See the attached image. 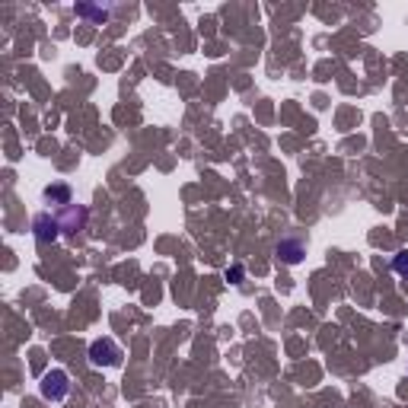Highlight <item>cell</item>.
<instances>
[{
    "instance_id": "obj_3",
    "label": "cell",
    "mask_w": 408,
    "mask_h": 408,
    "mask_svg": "<svg viewBox=\"0 0 408 408\" xmlns=\"http://www.w3.org/2000/svg\"><path fill=\"white\" fill-rule=\"evenodd\" d=\"M86 217H90V214H86L84 204H74V201H70L68 207H64V214L58 217L61 233H80V230L86 227Z\"/></svg>"
},
{
    "instance_id": "obj_1",
    "label": "cell",
    "mask_w": 408,
    "mask_h": 408,
    "mask_svg": "<svg viewBox=\"0 0 408 408\" xmlns=\"http://www.w3.org/2000/svg\"><path fill=\"white\" fill-rule=\"evenodd\" d=\"M42 399H48V402H61L64 395H68V389H70V383H68V373L64 370H52V373H45L42 377Z\"/></svg>"
},
{
    "instance_id": "obj_5",
    "label": "cell",
    "mask_w": 408,
    "mask_h": 408,
    "mask_svg": "<svg viewBox=\"0 0 408 408\" xmlns=\"http://www.w3.org/2000/svg\"><path fill=\"white\" fill-rule=\"evenodd\" d=\"M303 256H306V242L297 240V236H288V240H281V242H278V258H281V262L297 265Z\"/></svg>"
},
{
    "instance_id": "obj_2",
    "label": "cell",
    "mask_w": 408,
    "mask_h": 408,
    "mask_svg": "<svg viewBox=\"0 0 408 408\" xmlns=\"http://www.w3.org/2000/svg\"><path fill=\"white\" fill-rule=\"evenodd\" d=\"M90 361L96 363V367H115V363H121V351L115 341L102 338V341H93L90 345Z\"/></svg>"
},
{
    "instance_id": "obj_4",
    "label": "cell",
    "mask_w": 408,
    "mask_h": 408,
    "mask_svg": "<svg viewBox=\"0 0 408 408\" xmlns=\"http://www.w3.org/2000/svg\"><path fill=\"white\" fill-rule=\"evenodd\" d=\"M32 233H36L38 242H54L61 236L58 217H52V214H36V220H32Z\"/></svg>"
},
{
    "instance_id": "obj_9",
    "label": "cell",
    "mask_w": 408,
    "mask_h": 408,
    "mask_svg": "<svg viewBox=\"0 0 408 408\" xmlns=\"http://www.w3.org/2000/svg\"><path fill=\"white\" fill-rule=\"evenodd\" d=\"M227 278L240 284V278H242V265H233V268H230V272H227Z\"/></svg>"
},
{
    "instance_id": "obj_7",
    "label": "cell",
    "mask_w": 408,
    "mask_h": 408,
    "mask_svg": "<svg viewBox=\"0 0 408 408\" xmlns=\"http://www.w3.org/2000/svg\"><path fill=\"white\" fill-rule=\"evenodd\" d=\"M45 198H48V201H58V204H64V207H68V204H70V189H68V185H48Z\"/></svg>"
},
{
    "instance_id": "obj_8",
    "label": "cell",
    "mask_w": 408,
    "mask_h": 408,
    "mask_svg": "<svg viewBox=\"0 0 408 408\" xmlns=\"http://www.w3.org/2000/svg\"><path fill=\"white\" fill-rule=\"evenodd\" d=\"M393 268H395V274H402V278H408V249H402L399 256L393 258Z\"/></svg>"
},
{
    "instance_id": "obj_6",
    "label": "cell",
    "mask_w": 408,
    "mask_h": 408,
    "mask_svg": "<svg viewBox=\"0 0 408 408\" xmlns=\"http://www.w3.org/2000/svg\"><path fill=\"white\" fill-rule=\"evenodd\" d=\"M77 16H86V19H93V23H106L109 19V10L106 7H90V3H77Z\"/></svg>"
}]
</instances>
